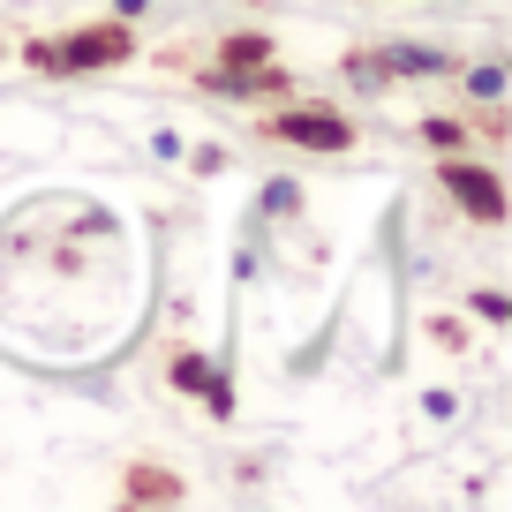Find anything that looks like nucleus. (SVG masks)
Returning <instances> with one entry per match:
<instances>
[{"instance_id": "f257e3e1", "label": "nucleus", "mask_w": 512, "mask_h": 512, "mask_svg": "<svg viewBox=\"0 0 512 512\" xmlns=\"http://www.w3.org/2000/svg\"><path fill=\"white\" fill-rule=\"evenodd\" d=\"M128 53H136V31L121 16H106V23H83L68 38H31L23 61L46 68V76H98V68H121Z\"/></svg>"}, {"instance_id": "f03ea898", "label": "nucleus", "mask_w": 512, "mask_h": 512, "mask_svg": "<svg viewBox=\"0 0 512 512\" xmlns=\"http://www.w3.org/2000/svg\"><path fill=\"white\" fill-rule=\"evenodd\" d=\"M264 136H272V144H294V151H317V159L354 151V121L332 113V106H279V113H264Z\"/></svg>"}, {"instance_id": "7ed1b4c3", "label": "nucleus", "mask_w": 512, "mask_h": 512, "mask_svg": "<svg viewBox=\"0 0 512 512\" xmlns=\"http://www.w3.org/2000/svg\"><path fill=\"white\" fill-rule=\"evenodd\" d=\"M437 181H445V196H452V204H460L475 226H505V181H497L482 159H467V151H445Z\"/></svg>"}, {"instance_id": "20e7f679", "label": "nucleus", "mask_w": 512, "mask_h": 512, "mask_svg": "<svg viewBox=\"0 0 512 512\" xmlns=\"http://www.w3.org/2000/svg\"><path fill=\"white\" fill-rule=\"evenodd\" d=\"M204 83H211V91H226V98H272L287 76H279V61H264V68H219V61H211Z\"/></svg>"}, {"instance_id": "39448f33", "label": "nucleus", "mask_w": 512, "mask_h": 512, "mask_svg": "<svg viewBox=\"0 0 512 512\" xmlns=\"http://www.w3.org/2000/svg\"><path fill=\"white\" fill-rule=\"evenodd\" d=\"M174 384H181V392H196V400H211V407H226V384H219V369H211L196 347H181V354H174Z\"/></svg>"}, {"instance_id": "423d86ee", "label": "nucleus", "mask_w": 512, "mask_h": 512, "mask_svg": "<svg viewBox=\"0 0 512 512\" xmlns=\"http://www.w3.org/2000/svg\"><path fill=\"white\" fill-rule=\"evenodd\" d=\"M377 68H384V76H445V53H430V46H384L377 53Z\"/></svg>"}, {"instance_id": "0eeeda50", "label": "nucleus", "mask_w": 512, "mask_h": 512, "mask_svg": "<svg viewBox=\"0 0 512 512\" xmlns=\"http://www.w3.org/2000/svg\"><path fill=\"white\" fill-rule=\"evenodd\" d=\"M181 482L166 467H128V505H174Z\"/></svg>"}, {"instance_id": "6e6552de", "label": "nucleus", "mask_w": 512, "mask_h": 512, "mask_svg": "<svg viewBox=\"0 0 512 512\" xmlns=\"http://www.w3.org/2000/svg\"><path fill=\"white\" fill-rule=\"evenodd\" d=\"M467 98H475L482 113L505 106V61H475V68H467Z\"/></svg>"}, {"instance_id": "1a4fd4ad", "label": "nucleus", "mask_w": 512, "mask_h": 512, "mask_svg": "<svg viewBox=\"0 0 512 512\" xmlns=\"http://www.w3.org/2000/svg\"><path fill=\"white\" fill-rule=\"evenodd\" d=\"M264 61H272V38H256V31H241V38L219 46V68H264Z\"/></svg>"}, {"instance_id": "9d476101", "label": "nucleus", "mask_w": 512, "mask_h": 512, "mask_svg": "<svg viewBox=\"0 0 512 512\" xmlns=\"http://www.w3.org/2000/svg\"><path fill=\"white\" fill-rule=\"evenodd\" d=\"M422 144H437V151H467V121H445V113H430V121H422Z\"/></svg>"}, {"instance_id": "9b49d317", "label": "nucleus", "mask_w": 512, "mask_h": 512, "mask_svg": "<svg viewBox=\"0 0 512 512\" xmlns=\"http://www.w3.org/2000/svg\"><path fill=\"white\" fill-rule=\"evenodd\" d=\"M475 317H490V324H505V317H512V309H505V294H497V287H482V294H475Z\"/></svg>"}, {"instance_id": "f8f14e48", "label": "nucleus", "mask_w": 512, "mask_h": 512, "mask_svg": "<svg viewBox=\"0 0 512 512\" xmlns=\"http://www.w3.org/2000/svg\"><path fill=\"white\" fill-rule=\"evenodd\" d=\"M189 166H196V174H226V151H219V144H204V151H196Z\"/></svg>"}, {"instance_id": "ddd939ff", "label": "nucleus", "mask_w": 512, "mask_h": 512, "mask_svg": "<svg viewBox=\"0 0 512 512\" xmlns=\"http://www.w3.org/2000/svg\"><path fill=\"white\" fill-rule=\"evenodd\" d=\"M144 8H151V0H113V16H121V23H128V16H144Z\"/></svg>"}]
</instances>
